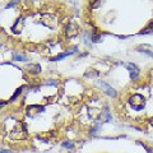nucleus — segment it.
<instances>
[{
  "mask_svg": "<svg viewBox=\"0 0 153 153\" xmlns=\"http://www.w3.org/2000/svg\"><path fill=\"white\" fill-rule=\"evenodd\" d=\"M126 69L130 71V78L131 79H137V76L139 75V68L135 65V64H133V63H129L126 64Z\"/></svg>",
  "mask_w": 153,
  "mask_h": 153,
  "instance_id": "423d86ee",
  "label": "nucleus"
},
{
  "mask_svg": "<svg viewBox=\"0 0 153 153\" xmlns=\"http://www.w3.org/2000/svg\"><path fill=\"white\" fill-rule=\"evenodd\" d=\"M65 33H66V37H75L76 35L79 33V26L76 25L74 21H71L68 23V26L65 28Z\"/></svg>",
  "mask_w": 153,
  "mask_h": 153,
  "instance_id": "20e7f679",
  "label": "nucleus"
},
{
  "mask_svg": "<svg viewBox=\"0 0 153 153\" xmlns=\"http://www.w3.org/2000/svg\"><path fill=\"white\" fill-rule=\"evenodd\" d=\"M61 146H63L64 148H66V149H71V148H74V144L71 142H64V143H61Z\"/></svg>",
  "mask_w": 153,
  "mask_h": 153,
  "instance_id": "4468645a",
  "label": "nucleus"
},
{
  "mask_svg": "<svg viewBox=\"0 0 153 153\" xmlns=\"http://www.w3.org/2000/svg\"><path fill=\"white\" fill-rule=\"evenodd\" d=\"M40 21L44 26H46L47 28H51V30H54L57 26V19L54 16H51V14H42Z\"/></svg>",
  "mask_w": 153,
  "mask_h": 153,
  "instance_id": "7ed1b4c3",
  "label": "nucleus"
},
{
  "mask_svg": "<svg viewBox=\"0 0 153 153\" xmlns=\"http://www.w3.org/2000/svg\"><path fill=\"white\" fill-rule=\"evenodd\" d=\"M45 111V107H42L40 106V105H31V106H28L27 110H26V112H27V116H36L37 114H40V112H44Z\"/></svg>",
  "mask_w": 153,
  "mask_h": 153,
  "instance_id": "39448f33",
  "label": "nucleus"
},
{
  "mask_svg": "<svg viewBox=\"0 0 153 153\" xmlns=\"http://www.w3.org/2000/svg\"><path fill=\"white\" fill-rule=\"evenodd\" d=\"M13 59L16 60V61H27V57L25 55L17 54V52H14V54H13Z\"/></svg>",
  "mask_w": 153,
  "mask_h": 153,
  "instance_id": "ddd939ff",
  "label": "nucleus"
},
{
  "mask_svg": "<svg viewBox=\"0 0 153 153\" xmlns=\"http://www.w3.org/2000/svg\"><path fill=\"white\" fill-rule=\"evenodd\" d=\"M92 75H93V76H97L98 73H97V71H94V73H92ZM85 76H91V74H85Z\"/></svg>",
  "mask_w": 153,
  "mask_h": 153,
  "instance_id": "6ab92c4d",
  "label": "nucleus"
},
{
  "mask_svg": "<svg viewBox=\"0 0 153 153\" xmlns=\"http://www.w3.org/2000/svg\"><path fill=\"white\" fill-rule=\"evenodd\" d=\"M23 23H25V19H23V18H18L17 22H16V25L12 27L13 33H17V35H18V33H21L22 30H23Z\"/></svg>",
  "mask_w": 153,
  "mask_h": 153,
  "instance_id": "6e6552de",
  "label": "nucleus"
},
{
  "mask_svg": "<svg viewBox=\"0 0 153 153\" xmlns=\"http://www.w3.org/2000/svg\"><path fill=\"white\" fill-rule=\"evenodd\" d=\"M21 92H22V88H18V89L16 91V94H14V96H13V97H12V100H10V101H13V100H14V98H17V96H18L19 93H21Z\"/></svg>",
  "mask_w": 153,
  "mask_h": 153,
  "instance_id": "dca6fc26",
  "label": "nucleus"
},
{
  "mask_svg": "<svg viewBox=\"0 0 153 153\" xmlns=\"http://www.w3.org/2000/svg\"><path fill=\"white\" fill-rule=\"evenodd\" d=\"M100 85L105 89V92H106V94H108V96H111V97H116V91H115L112 87H110V85L107 84V83H105V82H101L100 83Z\"/></svg>",
  "mask_w": 153,
  "mask_h": 153,
  "instance_id": "1a4fd4ad",
  "label": "nucleus"
},
{
  "mask_svg": "<svg viewBox=\"0 0 153 153\" xmlns=\"http://www.w3.org/2000/svg\"><path fill=\"white\" fill-rule=\"evenodd\" d=\"M27 69L31 70L30 73H32V74H38V73L41 71V66L38 65V64H31V65L28 64V65H27Z\"/></svg>",
  "mask_w": 153,
  "mask_h": 153,
  "instance_id": "9d476101",
  "label": "nucleus"
},
{
  "mask_svg": "<svg viewBox=\"0 0 153 153\" xmlns=\"http://www.w3.org/2000/svg\"><path fill=\"white\" fill-rule=\"evenodd\" d=\"M101 121L102 123H110V121H111V115H110L108 111L102 112V115H101Z\"/></svg>",
  "mask_w": 153,
  "mask_h": 153,
  "instance_id": "f8f14e48",
  "label": "nucleus"
},
{
  "mask_svg": "<svg viewBox=\"0 0 153 153\" xmlns=\"http://www.w3.org/2000/svg\"><path fill=\"white\" fill-rule=\"evenodd\" d=\"M46 84H52V85H55V84H56V80H47Z\"/></svg>",
  "mask_w": 153,
  "mask_h": 153,
  "instance_id": "a211bd4d",
  "label": "nucleus"
},
{
  "mask_svg": "<svg viewBox=\"0 0 153 153\" xmlns=\"http://www.w3.org/2000/svg\"><path fill=\"white\" fill-rule=\"evenodd\" d=\"M129 105H130L135 111H140V110H143L146 106V100L140 94H133L131 97L129 98Z\"/></svg>",
  "mask_w": 153,
  "mask_h": 153,
  "instance_id": "f03ea898",
  "label": "nucleus"
},
{
  "mask_svg": "<svg viewBox=\"0 0 153 153\" xmlns=\"http://www.w3.org/2000/svg\"><path fill=\"white\" fill-rule=\"evenodd\" d=\"M12 139H16V140H22V139H26L27 138V130H26V124L25 123H17V125L14 126V129L10 131V135Z\"/></svg>",
  "mask_w": 153,
  "mask_h": 153,
  "instance_id": "f257e3e1",
  "label": "nucleus"
},
{
  "mask_svg": "<svg viewBox=\"0 0 153 153\" xmlns=\"http://www.w3.org/2000/svg\"><path fill=\"white\" fill-rule=\"evenodd\" d=\"M98 129H100V125L97 124V125H94V126H93V129H92V130H91V134H96V131H97Z\"/></svg>",
  "mask_w": 153,
  "mask_h": 153,
  "instance_id": "f3484780",
  "label": "nucleus"
},
{
  "mask_svg": "<svg viewBox=\"0 0 153 153\" xmlns=\"http://www.w3.org/2000/svg\"><path fill=\"white\" fill-rule=\"evenodd\" d=\"M101 1H102V0H96V1L92 4V5H91V7H92L93 9H96V8H98L100 7V4H101Z\"/></svg>",
  "mask_w": 153,
  "mask_h": 153,
  "instance_id": "2eb2a0df",
  "label": "nucleus"
},
{
  "mask_svg": "<svg viewBox=\"0 0 153 153\" xmlns=\"http://www.w3.org/2000/svg\"><path fill=\"white\" fill-rule=\"evenodd\" d=\"M148 33H153V22L149 23V25H148L143 31H140L139 35H148Z\"/></svg>",
  "mask_w": 153,
  "mask_h": 153,
  "instance_id": "9b49d317",
  "label": "nucleus"
},
{
  "mask_svg": "<svg viewBox=\"0 0 153 153\" xmlns=\"http://www.w3.org/2000/svg\"><path fill=\"white\" fill-rule=\"evenodd\" d=\"M0 153H13V152H12V151H9V149H3Z\"/></svg>",
  "mask_w": 153,
  "mask_h": 153,
  "instance_id": "aec40b11",
  "label": "nucleus"
},
{
  "mask_svg": "<svg viewBox=\"0 0 153 153\" xmlns=\"http://www.w3.org/2000/svg\"><path fill=\"white\" fill-rule=\"evenodd\" d=\"M75 51H76V47H74L73 50H70V51H68V52H61V54L56 55V56H54V57H51L50 61H59V60H61V59H65V57H68V56H70V55H73Z\"/></svg>",
  "mask_w": 153,
  "mask_h": 153,
  "instance_id": "0eeeda50",
  "label": "nucleus"
}]
</instances>
